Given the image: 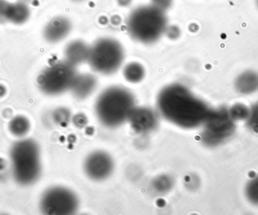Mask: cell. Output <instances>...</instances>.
<instances>
[{
    "instance_id": "cell-16",
    "label": "cell",
    "mask_w": 258,
    "mask_h": 215,
    "mask_svg": "<svg viewBox=\"0 0 258 215\" xmlns=\"http://www.w3.org/2000/svg\"><path fill=\"white\" fill-rule=\"evenodd\" d=\"M171 1L172 0H153V5L165 12L171 6Z\"/></svg>"
},
{
    "instance_id": "cell-17",
    "label": "cell",
    "mask_w": 258,
    "mask_h": 215,
    "mask_svg": "<svg viewBox=\"0 0 258 215\" xmlns=\"http://www.w3.org/2000/svg\"><path fill=\"white\" fill-rule=\"evenodd\" d=\"M19 1L24 2V3H26V2L33 1V0H19Z\"/></svg>"
},
{
    "instance_id": "cell-14",
    "label": "cell",
    "mask_w": 258,
    "mask_h": 215,
    "mask_svg": "<svg viewBox=\"0 0 258 215\" xmlns=\"http://www.w3.org/2000/svg\"><path fill=\"white\" fill-rule=\"evenodd\" d=\"M9 130L15 136H24L30 130V122L24 117L17 116L11 121Z\"/></svg>"
},
{
    "instance_id": "cell-18",
    "label": "cell",
    "mask_w": 258,
    "mask_h": 215,
    "mask_svg": "<svg viewBox=\"0 0 258 215\" xmlns=\"http://www.w3.org/2000/svg\"><path fill=\"white\" fill-rule=\"evenodd\" d=\"M74 1L80 2V1H83V0H74Z\"/></svg>"
},
{
    "instance_id": "cell-12",
    "label": "cell",
    "mask_w": 258,
    "mask_h": 215,
    "mask_svg": "<svg viewBox=\"0 0 258 215\" xmlns=\"http://www.w3.org/2000/svg\"><path fill=\"white\" fill-rule=\"evenodd\" d=\"M96 86L95 76L90 74H82L77 75L71 90L75 97L83 99L89 97L95 91Z\"/></svg>"
},
{
    "instance_id": "cell-3",
    "label": "cell",
    "mask_w": 258,
    "mask_h": 215,
    "mask_svg": "<svg viewBox=\"0 0 258 215\" xmlns=\"http://www.w3.org/2000/svg\"><path fill=\"white\" fill-rule=\"evenodd\" d=\"M127 27L129 34L135 40L141 43H153L166 30V16L164 11L153 5L141 6L129 15Z\"/></svg>"
},
{
    "instance_id": "cell-15",
    "label": "cell",
    "mask_w": 258,
    "mask_h": 215,
    "mask_svg": "<svg viewBox=\"0 0 258 215\" xmlns=\"http://www.w3.org/2000/svg\"><path fill=\"white\" fill-rule=\"evenodd\" d=\"M144 74L145 72L143 66L137 63H130L124 70L125 78L132 83H138L142 81Z\"/></svg>"
},
{
    "instance_id": "cell-5",
    "label": "cell",
    "mask_w": 258,
    "mask_h": 215,
    "mask_svg": "<svg viewBox=\"0 0 258 215\" xmlns=\"http://www.w3.org/2000/svg\"><path fill=\"white\" fill-rule=\"evenodd\" d=\"M124 50L115 39L104 38L97 41L90 48L89 62L92 69L103 75L114 73L122 66Z\"/></svg>"
},
{
    "instance_id": "cell-10",
    "label": "cell",
    "mask_w": 258,
    "mask_h": 215,
    "mask_svg": "<svg viewBox=\"0 0 258 215\" xmlns=\"http://www.w3.org/2000/svg\"><path fill=\"white\" fill-rule=\"evenodd\" d=\"M132 128L138 133H148L157 125V115L147 108H135L128 119Z\"/></svg>"
},
{
    "instance_id": "cell-1",
    "label": "cell",
    "mask_w": 258,
    "mask_h": 215,
    "mask_svg": "<svg viewBox=\"0 0 258 215\" xmlns=\"http://www.w3.org/2000/svg\"><path fill=\"white\" fill-rule=\"evenodd\" d=\"M157 106L165 119L181 128H195L209 117L206 104L180 84L164 87L158 96Z\"/></svg>"
},
{
    "instance_id": "cell-13",
    "label": "cell",
    "mask_w": 258,
    "mask_h": 215,
    "mask_svg": "<svg viewBox=\"0 0 258 215\" xmlns=\"http://www.w3.org/2000/svg\"><path fill=\"white\" fill-rule=\"evenodd\" d=\"M90 48L83 41L77 40L68 44L65 49L67 61L77 66L88 62Z\"/></svg>"
},
{
    "instance_id": "cell-11",
    "label": "cell",
    "mask_w": 258,
    "mask_h": 215,
    "mask_svg": "<svg viewBox=\"0 0 258 215\" xmlns=\"http://www.w3.org/2000/svg\"><path fill=\"white\" fill-rule=\"evenodd\" d=\"M71 30V23L64 17H56L45 26L43 36L47 42L56 43L64 39Z\"/></svg>"
},
{
    "instance_id": "cell-8",
    "label": "cell",
    "mask_w": 258,
    "mask_h": 215,
    "mask_svg": "<svg viewBox=\"0 0 258 215\" xmlns=\"http://www.w3.org/2000/svg\"><path fill=\"white\" fill-rule=\"evenodd\" d=\"M114 168L113 159L107 153L96 151L88 156L84 163L86 175L94 181H100L110 176Z\"/></svg>"
},
{
    "instance_id": "cell-7",
    "label": "cell",
    "mask_w": 258,
    "mask_h": 215,
    "mask_svg": "<svg viewBox=\"0 0 258 215\" xmlns=\"http://www.w3.org/2000/svg\"><path fill=\"white\" fill-rule=\"evenodd\" d=\"M78 208V198L74 192L65 187L48 189L41 198V211L45 214H73Z\"/></svg>"
},
{
    "instance_id": "cell-19",
    "label": "cell",
    "mask_w": 258,
    "mask_h": 215,
    "mask_svg": "<svg viewBox=\"0 0 258 215\" xmlns=\"http://www.w3.org/2000/svg\"><path fill=\"white\" fill-rule=\"evenodd\" d=\"M256 2H257V7H258V0H256Z\"/></svg>"
},
{
    "instance_id": "cell-20",
    "label": "cell",
    "mask_w": 258,
    "mask_h": 215,
    "mask_svg": "<svg viewBox=\"0 0 258 215\" xmlns=\"http://www.w3.org/2000/svg\"><path fill=\"white\" fill-rule=\"evenodd\" d=\"M1 2H2V0H0V3H1Z\"/></svg>"
},
{
    "instance_id": "cell-9",
    "label": "cell",
    "mask_w": 258,
    "mask_h": 215,
    "mask_svg": "<svg viewBox=\"0 0 258 215\" xmlns=\"http://www.w3.org/2000/svg\"><path fill=\"white\" fill-rule=\"evenodd\" d=\"M30 10L24 2L16 3L2 0L0 3V21L14 24H22L30 18Z\"/></svg>"
},
{
    "instance_id": "cell-2",
    "label": "cell",
    "mask_w": 258,
    "mask_h": 215,
    "mask_svg": "<svg viewBox=\"0 0 258 215\" xmlns=\"http://www.w3.org/2000/svg\"><path fill=\"white\" fill-rule=\"evenodd\" d=\"M135 109L133 94L121 87H109L101 93L95 103L97 117L101 124L110 128L128 121Z\"/></svg>"
},
{
    "instance_id": "cell-4",
    "label": "cell",
    "mask_w": 258,
    "mask_h": 215,
    "mask_svg": "<svg viewBox=\"0 0 258 215\" xmlns=\"http://www.w3.org/2000/svg\"><path fill=\"white\" fill-rule=\"evenodd\" d=\"M12 173L15 181L28 186L37 181L41 174L40 152L31 139H23L14 144L10 152Z\"/></svg>"
},
{
    "instance_id": "cell-6",
    "label": "cell",
    "mask_w": 258,
    "mask_h": 215,
    "mask_svg": "<svg viewBox=\"0 0 258 215\" xmlns=\"http://www.w3.org/2000/svg\"><path fill=\"white\" fill-rule=\"evenodd\" d=\"M75 66L66 60L50 65L38 77L39 88L49 96H57L71 90L78 75Z\"/></svg>"
}]
</instances>
